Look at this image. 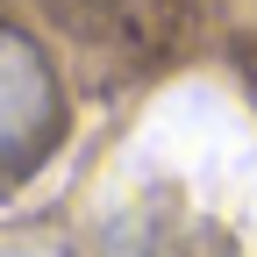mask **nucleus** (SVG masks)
I'll list each match as a JSON object with an SVG mask.
<instances>
[{"instance_id": "f257e3e1", "label": "nucleus", "mask_w": 257, "mask_h": 257, "mask_svg": "<svg viewBox=\"0 0 257 257\" xmlns=\"http://www.w3.org/2000/svg\"><path fill=\"white\" fill-rule=\"evenodd\" d=\"M57 121H64V107H57V79H50L43 50L15 29H0V179L36 165L57 143Z\"/></svg>"}]
</instances>
